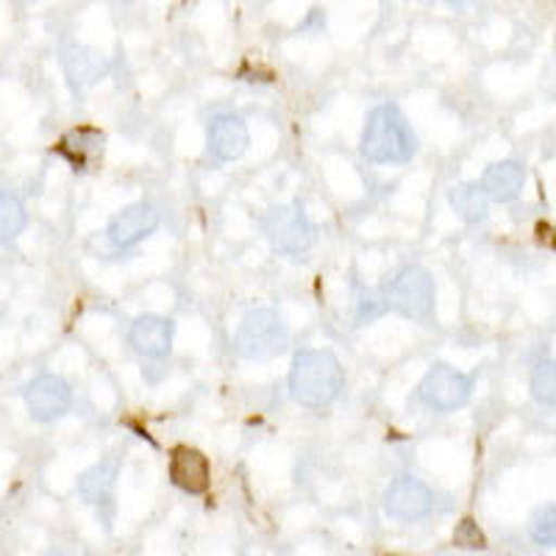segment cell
<instances>
[{
  "label": "cell",
  "instance_id": "20",
  "mask_svg": "<svg viewBox=\"0 0 556 556\" xmlns=\"http://www.w3.org/2000/svg\"><path fill=\"white\" fill-rule=\"evenodd\" d=\"M531 392L543 404L556 406V362H540L531 374Z\"/></svg>",
  "mask_w": 556,
  "mask_h": 556
},
{
  "label": "cell",
  "instance_id": "18",
  "mask_svg": "<svg viewBox=\"0 0 556 556\" xmlns=\"http://www.w3.org/2000/svg\"><path fill=\"white\" fill-rule=\"evenodd\" d=\"M23 228H26V212L12 192H3L0 195V235H3V242H12Z\"/></svg>",
  "mask_w": 556,
  "mask_h": 556
},
{
  "label": "cell",
  "instance_id": "13",
  "mask_svg": "<svg viewBox=\"0 0 556 556\" xmlns=\"http://www.w3.org/2000/svg\"><path fill=\"white\" fill-rule=\"evenodd\" d=\"M131 340L134 351H139L142 356H167L173 348V320L162 315H139L131 323Z\"/></svg>",
  "mask_w": 556,
  "mask_h": 556
},
{
  "label": "cell",
  "instance_id": "7",
  "mask_svg": "<svg viewBox=\"0 0 556 556\" xmlns=\"http://www.w3.org/2000/svg\"><path fill=\"white\" fill-rule=\"evenodd\" d=\"M434 506V495L429 486L420 479L409 473H401L399 479H392L384 493V509L390 518L395 520H420L431 513Z\"/></svg>",
  "mask_w": 556,
  "mask_h": 556
},
{
  "label": "cell",
  "instance_id": "5",
  "mask_svg": "<svg viewBox=\"0 0 556 556\" xmlns=\"http://www.w3.org/2000/svg\"><path fill=\"white\" fill-rule=\"evenodd\" d=\"M384 298L387 304L392 309H399L401 315L424 320V317H429L431 306H434V281H431L424 267H406V270L392 278Z\"/></svg>",
  "mask_w": 556,
  "mask_h": 556
},
{
  "label": "cell",
  "instance_id": "10",
  "mask_svg": "<svg viewBox=\"0 0 556 556\" xmlns=\"http://www.w3.org/2000/svg\"><path fill=\"white\" fill-rule=\"evenodd\" d=\"M170 479L178 490L190 495H203L212 484V468L208 459L198 448L178 445L170 454Z\"/></svg>",
  "mask_w": 556,
  "mask_h": 556
},
{
  "label": "cell",
  "instance_id": "11",
  "mask_svg": "<svg viewBox=\"0 0 556 556\" xmlns=\"http://www.w3.org/2000/svg\"><path fill=\"white\" fill-rule=\"evenodd\" d=\"M156 226H159L156 208H153L151 203L139 201L123 208L121 215L109 223L106 235L117 248H131L137 245L139 240H146L148 235H153V228Z\"/></svg>",
  "mask_w": 556,
  "mask_h": 556
},
{
  "label": "cell",
  "instance_id": "16",
  "mask_svg": "<svg viewBox=\"0 0 556 556\" xmlns=\"http://www.w3.org/2000/svg\"><path fill=\"white\" fill-rule=\"evenodd\" d=\"M486 198L484 187L479 181H468V184H459L451 190V206H454L456 215L462 217L465 223H479L486 217Z\"/></svg>",
  "mask_w": 556,
  "mask_h": 556
},
{
  "label": "cell",
  "instance_id": "1",
  "mask_svg": "<svg viewBox=\"0 0 556 556\" xmlns=\"http://www.w3.org/2000/svg\"><path fill=\"white\" fill-rule=\"evenodd\" d=\"M345 376L331 351H301L292 359L290 392L292 399L309 409H323L340 399Z\"/></svg>",
  "mask_w": 556,
  "mask_h": 556
},
{
  "label": "cell",
  "instance_id": "6",
  "mask_svg": "<svg viewBox=\"0 0 556 556\" xmlns=\"http://www.w3.org/2000/svg\"><path fill=\"white\" fill-rule=\"evenodd\" d=\"M473 381L451 365H434L420 381V399L437 412H454L468 404Z\"/></svg>",
  "mask_w": 556,
  "mask_h": 556
},
{
  "label": "cell",
  "instance_id": "4",
  "mask_svg": "<svg viewBox=\"0 0 556 556\" xmlns=\"http://www.w3.org/2000/svg\"><path fill=\"white\" fill-rule=\"evenodd\" d=\"M262 231L270 240V245L281 253H298L309 251L315 242V226L301 208V203H290V206H273L267 208L265 220H262Z\"/></svg>",
  "mask_w": 556,
  "mask_h": 556
},
{
  "label": "cell",
  "instance_id": "17",
  "mask_svg": "<svg viewBox=\"0 0 556 556\" xmlns=\"http://www.w3.org/2000/svg\"><path fill=\"white\" fill-rule=\"evenodd\" d=\"M112 481H114V465L103 462V465L89 468L87 473L78 479V490H81V495L89 501V504H98V501H103L109 495Z\"/></svg>",
  "mask_w": 556,
  "mask_h": 556
},
{
  "label": "cell",
  "instance_id": "19",
  "mask_svg": "<svg viewBox=\"0 0 556 556\" xmlns=\"http://www.w3.org/2000/svg\"><path fill=\"white\" fill-rule=\"evenodd\" d=\"M531 540L543 548H556V504L540 506L538 513L531 515Z\"/></svg>",
  "mask_w": 556,
  "mask_h": 556
},
{
  "label": "cell",
  "instance_id": "9",
  "mask_svg": "<svg viewBox=\"0 0 556 556\" xmlns=\"http://www.w3.org/2000/svg\"><path fill=\"white\" fill-rule=\"evenodd\" d=\"M26 406L34 420H39V424H48V420L62 417L70 409L67 381L53 374H45L39 379H34L26 390Z\"/></svg>",
  "mask_w": 556,
  "mask_h": 556
},
{
  "label": "cell",
  "instance_id": "2",
  "mask_svg": "<svg viewBox=\"0 0 556 556\" xmlns=\"http://www.w3.org/2000/svg\"><path fill=\"white\" fill-rule=\"evenodd\" d=\"M417 139L399 106H376L362 131V153L376 165H404L415 156Z\"/></svg>",
  "mask_w": 556,
  "mask_h": 556
},
{
  "label": "cell",
  "instance_id": "8",
  "mask_svg": "<svg viewBox=\"0 0 556 556\" xmlns=\"http://www.w3.org/2000/svg\"><path fill=\"white\" fill-rule=\"evenodd\" d=\"M103 151H106V134L92 126L70 128L56 142V153L67 159L73 170H92V167H98Z\"/></svg>",
  "mask_w": 556,
  "mask_h": 556
},
{
  "label": "cell",
  "instance_id": "3",
  "mask_svg": "<svg viewBox=\"0 0 556 556\" xmlns=\"http://www.w3.org/2000/svg\"><path fill=\"white\" fill-rule=\"evenodd\" d=\"M287 329L273 309H251L242 315L235 334V351L242 359H273L285 351Z\"/></svg>",
  "mask_w": 556,
  "mask_h": 556
},
{
  "label": "cell",
  "instance_id": "14",
  "mask_svg": "<svg viewBox=\"0 0 556 556\" xmlns=\"http://www.w3.org/2000/svg\"><path fill=\"white\" fill-rule=\"evenodd\" d=\"M526 184V170L518 165V162H495L484 170V178H481V187H484L486 198L495 203H509L520 195Z\"/></svg>",
  "mask_w": 556,
  "mask_h": 556
},
{
  "label": "cell",
  "instance_id": "12",
  "mask_svg": "<svg viewBox=\"0 0 556 556\" xmlns=\"http://www.w3.org/2000/svg\"><path fill=\"white\" fill-rule=\"evenodd\" d=\"M208 151L223 162H235L248 151V126L237 114H217L208 123Z\"/></svg>",
  "mask_w": 556,
  "mask_h": 556
},
{
  "label": "cell",
  "instance_id": "15",
  "mask_svg": "<svg viewBox=\"0 0 556 556\" xmlns=\"http://www.w3.org/2000/svg\"><path fill=\"white\" fill-rule=\"evenodd\" d=\"M62 62L73 89H84L89 84H96L103 76V70H106V62L92 48H84V45H70Z\"/></svg>",
  "mask_w": 556,
  "mask_h": 556
},
{
  "label": "cell",
  "instance_id": "21",
  "mask_svg": "<svg viewBox=\"0 0 556 556\" xmlns=\"http://www.w3.org/2000/svg\"><path fill=\"white\" fill-rule=\"evenodd\" d=\"M454 545L456 548H465V551L486 548L484 531L479 529V523H476L473 518H462L454 529Z\"/></svg>",
  "mask_w": 556,
  "mask_h": 556
}]
</instances>
